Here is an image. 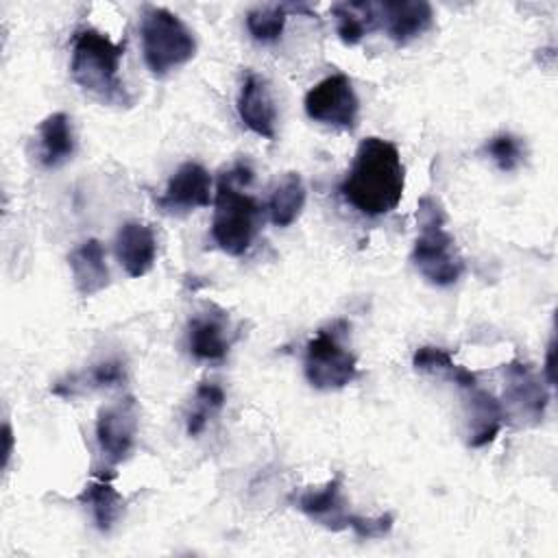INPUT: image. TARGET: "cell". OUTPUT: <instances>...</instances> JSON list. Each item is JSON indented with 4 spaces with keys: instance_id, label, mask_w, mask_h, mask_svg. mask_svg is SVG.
Segmentation results:
<instances>
[{
    "instance_id": "1",
    "label": "cell",
    "mask_w": 558,
    "mask_h": 558,
    "mask_svg": "<svg viewBox=\"0 0 558 558\" xmlns=\"http://www.w3.org/2000/svg\"><path fill=\"white\" fill-rule=\"evenodd\" d=\"M403 190L405 168L399 148L384 137L362 140L340 183L342 198L364 216H384L399 205Z\"/></svg>"
},
{
    "instance_id": "2",
    "label": "cell",
    "mask_w": 558,
    "mask_h": 558,
    "mask_svg": "<svg viewBox=\"0 0 558 558\" xmlns=\"http://www.w3.org/2000/svg\"><path fill=\"white\" fill-rule=\"evenodd\" d=\"M251 179L253 170L240 161L220 174L214 194L211 238L220 251L233 257H240L251 248L259 227L262 205L255 196L242 190Z\"/></svg>"
},
{
    "instance_id": "3",
    "label": "cell",
    "mask_w": 558,
    "mask_h": 558,
    "mask_svg": "<svg viewBox=\"0 0 558 558\" xmlns=\"http://www.w3.org/2000/svg\"><path fill=\"white\" fill-rule=\"evenodd\" d=\"M124 44L111 41L96 28H81L72 41L70 74L78 87L94 94L102 102H124L120 81V61Z\"/></svg>"
},
{
    "instance_id": "4",
    "label": "cell",
    "mask_w": 558,
    "mask_h": 558,
    "mask_svg": "<svg viewBox=\"0 0 558 558\" xmlns=\"http://www.w3.org/2000/svg\"><path fill=\"white\" fill-rule=\"evenodd\" d=\"M421 233L414 240L412 264L414 268L438 288H447L464 272V259L456 246L453 235L445 229V214L432 196L418 203Z\"/></svg>"
},
{
    "instance_id": "5",
    "label": "cell",
    "mask_w": 558,
    "mask_h": 558,
    "mask_svg": "<svg viewBox=\"0 0 558 558\" xmlns=\"http://www.w3.org/2000/svg\"><path fill=\"white\" fill-rule=\"evenodd\" d=\"M140 33L144 61L155 76H166L170 70L187 63L196 52L194 33L179 15L163 7L144 9Z\"/></svg>"
},
{
    "instance_id": "6",
    "label": "cell",
    "mask_w": 558,
    "mask_h": 558,
    "mask_svg": "<svg viewBox=\"0 0 558 558\" xmlns=\"http://www.w3.org/2000/svg\"><path fill=\"white\" fill-rule=\"evenodd\" d=\"M347 325L336 320L307 342L305 347V377L316 390H338L357 377V360L342 344Z\"/></svg>"
},
{
    "instance_id": "7",
    "label": "cell",
    "mask_w": 558,
    "mask_h": 558,
    "mask_svg": "<svg viewBox=\"0 0 558 558\" xmlns=\"http://www.w3.org/2000/svg\"><path fill=\"white\" fill-rule=\"evenodd\" d=\"M303 107L307 118L320 124L340 126V129H355L357 124L360 100L351 78L342 72L318 81L305 94Z\"/></svg>"
},
{
    "instance_id": "8",
    "label": "cell",
    "mask_w": 558,
    "mask_h": 558,
    "mask_svg": "<svg viewBox=\"0 0 558 558\" xmlns=\"http://www.w3.org/2000/svg\"><path fill=\"white\" fill-rule=\"evenodd\" d=\"M140 427L137 401L133 397H122L105 408H100L96 418V442L102 458L109 464H120L129 458Z\"/></svg>"
},
{
    "instance_id": "9",
    "label": "cell",
    "mask_w": 558,
    "mask_h": 558,
    "mask_svg": "<svg viewBox=\"0 0 558 558\" xmlns=\"http://www.w3.org/2000/svg\"><path fill=\"white\" fill-rule=\"evenodd\" d=\"M209 203H214L211 177L198 161L181 163L170 177L163 194L157 198V205L168 214L207 207Z\"/></svg>"
},
{
    "instance_id": "10",
    "label": "cell",
    "mask_w": 558,
    "mask_h": 558,
    "mask_svg": "<svg viewBox=\"0 0 558 558\" xmlns=\"http://www.w3.org/2000/svg\"><path fill=\"white\" fill-rule=\"evenodd\" d=\"M296 508L316 525H323L331 532L349 530L353 512L347 508V499L342 495V477L336 475L323 486L307 488L299 495Z\"/></svg>"
},
{
    "instance_id": "11",
    "label": "cell",
    "mask_w": 558,
    "mask_h": 558,
    "mask_svg": "<svg viewBox=\"0 0 558 558\" xmlns=\"http://www.w3.org/2000/svg\"><path fill=\"white\" fill-rule=\"evenodd\" d=\"M504 373H506V390H504L506 405H510L521 416H530L534 421L543 418L549 395L541 377L519 360L508 362Z\"/></svg>"
},
{
    "instance_id": "12",
    "label": "cell",
    "mask_w": 558,
    "mask_h": 558,
    "mask_svg": "<svg viewBox=\"0 0 558 558\" xmlns=\"http://www.w3.org/2000/svg\"><path fill=\"white\" fill-rule=\"evenodd\" d=\"M377 11L388 37L399 46L421 37L434 22L432 4L425 0H386L377 4Z\"/></svg>"
},
{
    "instance_id": "13",
    "label": "cell",
    "mask_w": 558,
    "mask_h": 558,
    "mask_svg": "<svg viewBox=\"0 0 558 558\" xmlns=\"http://www.w3.org/2000/svg\"><path fill=\"white\" fill-rule=\"evenodd\" d=\"M238 113L246 129H251L255 135L275 140V126H277V109L268 89V83L264 76L248 72L238 96Z\"/></svg>"
},
{
    "instance_id": "14",
    "label": "cell",
    "mask_w": 558,
    "mask_h": 558,
    "mask_svg": "<svg viewBox=\"0 0 558 558\" xmlns=\"http://www.w3.org/2000/svg\"><path fill=\"white\" fill-rule=\"evenodd\" d=\"M116 257L129 277H144L157 257V240L146 222L129 220L116 233Z\"/></svg>"
},
{
    "instance_id": "15",
    "label": "cell",
    "mask_w": 558,
    "mask_h": 558,
    "mask_svg": "<svg viewBox=\"0 0 558 558\" xmlns=\"http://www.w3.org/2000/svg\"><path fill=\"white\" fill-rule=\"evenodd\" d=\"M68 266L72 272V283L83 299H89L109 286L105 248L96 238H89L83 244H78L68 255Z\"/></svg>"
},
{
    "instance_id": "16",
    "label": "cell",
    "mask_w": 558,
    "mask_h": 558,
    "mask_svg": "<svg viewBox=\"0 0 558 558\" xmlns=\"http://www.w3.org/2000/svg\"><path fill=\"white\" fill-rule=\"evenodd\" d=\"M469 392V445L477 449L495 440L506 421V410L501 401L486 390H477V386Z\"/></svg>"
},
{
    "instance_id": "17",
    "label": "cell",
    "mask_w": 558,
    "mask_h": 558,
    "mask_svg": "<svg viewBox=\"0 0 558 558\" xmlns=\"http://www.w3.org/2000/svg\"><path fill=\"white\" fill-rule=\"evenodd\" d=\"M227 316L225 312L198 314L187 325L190 353L198 360H222L229 351V340L225 336Z\"/></svg>"
},
{
    "instance_id": "18",
    "label": "cell",
    "mask_w": 558,
    "mask_h": 558,
    "mask_svg": "<svg viewBox=\"0 0 558 558\" xmlns=\"http://www.w3.org/2000/svg\"><path fill=\"white\" fill-rule=\"evenodd\" d=\"M74 155L72 122L63 111L50 113L39 124V161L46 168H59Z\"/></svg>"
},
{
    "instance_id": "19",
    "label": "cell",
    "mask_w": 558,
    "mask_h": 558,
    "mask_svg": "<svg viewBox=\"0 0 558 558\" xmlns=\"http://www.w3.org/2000/svg\"><path fill=\"white\" fill-rule=\"evenodd\" d=\"M78 501L89 508L92 519L100 532H109L124 514V499L105 477L85 484Z\"/></svg>"
},
{
    "instance_id": "20",
    "label": "cell",
    "mask_w": 558,
    "mask_h": 558,
    "mask_svg": "<svg viewBox=\"0 0 558 558\" xmlns=\"http://www.w3.org/2000/svg\"><path fill=\"white\" fill-rule=\"evenodd\" d=\"M336 33L344 46L360 44L379 24V11L373 2H336L331 7Z\"/></svg>"
},
{
    "instance_id": "21",
    "label": "cell",
    "mask_w": 558,
    "mask_h": 558,
    "mask_svg": "<svg viewBox=\"0 0 558 558\" xmlns=\"http://www.w3.org/2000/svg\"><path fill=\"white\" fill-rule=\"evenodd\" d=\"M305 185L299 172H286L268 198V214L275 227H290L303 211Z\"/></svg>"
},
{
    "instance_id": "22",
    "label": "cell",
    "mask_w": 558,
    "mask_h": 558,
    "mask_svg": "<svg viewBox=\"0 0 558 558\" xmlns=\"http://www.w3.org/2000/svg\"><path fill=\"white\" fill-rule=\"evenodd\" d=\"M412 366L421 373H440L447 375L453 384H458L460 388H473L477 386V377L475 373H471L469 368L460 366L453 362L451 353L442 347H418L412 355Z\"/></svg>"
},
{
    "instance_id": "23",
    "label": "cell",
    "mask_w": 558,
    "mask_h": 558,
    "mask_svg": "<svg viewBox=\"0 0 558 558\" xmlns=\"http://www.w3.org/2000/svg\"><path fill=\"white\" fill-rule=\"evenodd\" d=\"M288 11H290V7H286V4H266V7L251 9L246 13V28H248L251 37L262 44L277 41L283 33Z\"/></svg>"
},
{
    "instance_id": "24",
    "label": "cell",
    "mask_w": 558,
    "mask_h": 558,
    "mask_svg": "<svg viewBox=\"0 0 558 558\" xmlns=\"http://www.w3.org/2000/svg\"><path fill=\"white\" fill-rule=\"evenodd\" d=\"M222 405H225V390L214 381H201L194 392V405L187 414V434L198 436L205 429L207 418L220 412Z\"/></svg>"
},
{
    "instance_id": "25",
    "label": "cell",
    "mask_w": 558,
    "mask_h": 558,
    "mask_svg": "<svg viewBox=\"0 0 558 558\" xmlns=\"http://www.w3.org/2000/svg\"><path fill=\"white\" fill-rule=\"evenodd\" d=\"M484 153L493 159V163L501 172H512L523 161V157H525L521 137H517L512 133H497V135H493L486 142Z\"/></svg>"
},
{
    "instance_id": "26",
    "label": "cell",
    "mask_w": 558,
    "mask_h": 558,
    "mask_svg": "<svg viewBox=\"0 0 558 558\" xmlns=\"http://www.w3.org/2000/svg\"><path fill=\"white\" fill-rule=\"evenodd\" d=\"M392 514L386 512V514H379V517H360V514H353L351 517V525L349 530L362 538V541H373V538H384L390 534L392 530Z\"/></svg>"
},
{
    "instance_id": "27",
    "label": "cell",
    "mask_w": 558,
    "mask_h": 558,
    "mask_svg": "<svg viewBox=\"0 0 558 558\" xmlns=\"http://www.w3.org/2000/svg\"><path fill=\"white\" fill-rule=\"evenodd\" d=\"M124 379H126L124 362L120 360H105L89 371V381L94 388H111L122 384Z\"/></svg>"
},
{
    "instance_id": "28",
    "label": "cell",
    "mask_w": 558,
    "mask_h": 558,
    "mask_svg": "<svg viewBox=\"0 0 558 558\" xmlns=\"http://www.w3.org/2000/svg\"><path fill=\"white\" fill-rule=\"evenodd\" d=\"M2 438H4V449H2V466L9 464L11 458V449H13V434H11V425L4 423L2 427Z\"/></svg>"
},
{
    "instance_id": "29",
    "label": "cell",
    "mask_w": 558,
    "mask_h": 558,
    "mask_svg": "<svg viewBox=\"0 0 558 558\" xmlns=\"http://www.w3.org/2000/svg\"><path fill=\"white\" fill-rule=\"evenodd\" d=\"M545 377H547V384H554V338L547 347V360H545Z\"/></svg>"
}]
</instances>
